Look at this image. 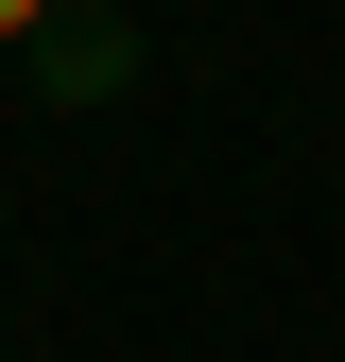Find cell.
I'll use <instances>...</instances> for the list:
<instances>
[{
  "mask_svg": "<svg viewBox=\"0 0 345 362\" xmlns=\"http://www.w3.org/2000/svg\"><path fill=\"white\" fill-rule=\"evenodd\" d=\"M121 86H139V18L121 0H69L35 35V104H121Z\"/></svg>",
  "mask_w": 345,
  "mask_h": 362,
  "instance_id": "1",
  "label": "cell"
},
{
  "mask_svg": "<svg viewBox=\"0 0 345 362\" xmlns=\"http://www.w3.org/2000/svg\"><path fill=\"white\" fill-rule=\"evenodd\" d=\"M69 18V0H0V52H35V35H52Z\"/></svg>",
  "mask_w": 345,
  "mask_h": 362,
  "instance_id": "2",
  "label": "cell"
}]
</instances>
